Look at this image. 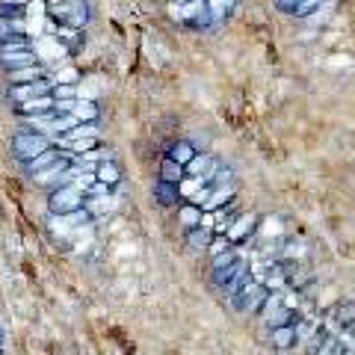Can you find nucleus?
I'll list each match as a JSON object with an SVG mask.
<instances>
[{
	"label": "nucleus",
	"mask_w": 355,
	"mask_h": 355,
	"mask_svg": "<svg viewBox=\"0 0 355 355\" xmlns=\"http://www.w3.org/2000/svg\"><path fill=\"white\" fill-rule=\"evenodd\" d=\"M166 154H169L172 160H178L181 166H190V163L196 160V154H198V151H196V146H193L190 139H175Z\"/></svg>",
	"instance_id": "obj_23"
},
{
	"label": "nucleus",
	"mask_w": 355,
	"mask_h": 355,
	"mask_svg": "<svg viewBox=\"0 0 355 355\" xmlns=\"http://www.w3.org/2000/svg\"><path fill=\"white\" fill-rule=\"evenodd\" d=\"M53 83L48 74L39 77V80H30V83H9V101L21 104V101H30L36 95H53Z\"/></svg>",
	"instance_id": "obj_8"
},
{
	"label": "nucleus",
	"mask_w": 355,
	"mask_h": 355,
	"mask_svg": "<svg viewBox=\"0 0 355 355\" xmlns=\"http://www.w3.org/2000/svg\"><path fill=\"white\" fill-rule=\"evenodd\" d=\"M53 98H77V89L71 83H57L53 86Z\"/></svg>",
	"instance_id": "obj_33"
},
{
	"label": "nucleus",
	"mask_w": 355,
	"mask_h": 355,
	"mask_svg": "<svg viewBox=\"0 0 355 355\" xmlns=\"http://www.w3.org/2000/svg\"><path fill=\"white\" fill-rule=\"evenodd\" d=\"M71 116L80 119V121H98L101 119V107H98L92 98H77L74 107H71Z\"/></svg>",
	"instance_id": "obj_24"
},
{
	"label": "nucleus",
	"mask_w": 355,
	"mask_h": 355,
	"mask_svg": "<svg viewBox=\"0 0 355 355\" xmlns=\"http://www.w3.org/2000/svg\"><path fill=\"white\" fill-rule=\"evenodd\" d=\"M240 258V249L231 243L228 249H222V252H216L214 258H210V270H219V266H228V263H234Z\"/></svg>",
	"instance_id": "obj_30"
},
{
	"label": "nucleus",
	"mask_w": 355,
	"mask_h": 355,
	"mask_svg": "<svg viewBox=\"0 0 355 355\" xmlns=\"http://www.w3.org/2000/svg\"><path fill=\"white\" fill-rule=\"evenodd\" d=\"M349 331H352V335H355V323H352V326H349Z\"/></svg>",
	"instance_id": "obj_35"
},
{
	"label": "nucleus",
	"mask_w": 355,
	"mask_h": 355,
	"mask_svg": "<svg viewBox=\"0 0 355 355\" xmlns=\"http://www.w3.org/2000/svg\"><path fill=\"white\" fill-rule=\"evenodd\" d=\"M33 62H39V57H36V48H33L30 39L0 42V69H3V71H12V69L33 65Z\"/></svg>",
	"instance_id": "obj_5"
},
{
	"label": "nucleus",
	"mask_w": 355,
	"mask_h": 355,
	"mask_svg": "<svg viewBox=\"0 0 355 355\" xmlns=\"http://www.w3.org/2000/svg\"><path fill=\"white\" fill-rule=\"evenodd\" d=\"M216 169H219V160H214L210 154H196V160H193L190 166H187V175H193V178H205V181H210Z\"/></svg>",
	"instance_id": "obj_20"
},
{
	"label": "nucleus",
	"mask_w": 355,
	"mask_h": 355,
	"mask_svg": "<svg viewBox=\"0 0 355 355\" xmlns=\"http://www.w3.org/2000/svg\"><path fill=\"white\" fill-rule=\"evenodd\" d=\"M263 323L266 329H275V326H284V323H293L296 314H293V308L284 302L282 296H270L266 299V305H263Z\"/></svg>",
	"instance_id": "obj_9"
},
{
	"label": "nucleus",
	"mask_w": 355,
	"mask_h": 355,
	"mask_svg": "<svg viewBox=\"0 0 355 355\" xmlns=\"http://www.w3.org/2000/svg\"><path fill=\"white\" fill-rule=\"evenodd\" d=\"M12 110H15L21 119L42 116V113H57V98H53V95H36V98H30V101L12 104Z\"/></svg>",
	"instance_id": "obj_11"
},
{
	"label": "nucleus",
	"mask_w": 355,
	"mask_h": 355,
	"mask_svg": "<svg viewBox=\"0 0 355 355\" xmlns=\"http://www.w3.org/2000/svg\"><path fill=\"white\" fill-rule=\"evenodd\" d=\"M254 228H258V216H254V214H240V216L228 225L225 237L234 243V246H240V243H246V240L254 234Z\"/></svg>",
	"instance_id": "obj_12"
},
{
	"label": "nucleus",
	"mask_w": 355,
	"mask_h": 355,
	"mask_svg": "<svg viewBox=\"0 0 355 355\" xmlns=\"http://www.w3.org/2000/svg\"><path fill=\"white\" fill-rule=\"evenodd\" d=\"M154 202H157L160 207H178L184 202V193H181V184H172V181H163V178H157L154 181Z\"/></svg>",
	"instance_id": "obj_13"
},
{
	"label": "nucleus",
	"mask_w": 355,
	"mask_h": 355,
	"mask_svg": "<svg viewBox=\"0 0 355 355\" xmlns=\"http://www.w3.org/2000/svg\"><path fill=\"white\" fill-rule=\"evenodd\" d=\"M92 172H95L98 181H104V184H110V187H119V184H121V178H125V172H121V166H119L113 157L98 160Z\"/></svg>",
	"instance_id": "obj_18"
},
{
	"label": "nucleus",
	"mask_w": 355,
	"mask_h": 355,
	"mask_svg": "<svg viewBox=\"0 0 355 355\" xmlns=\"http://www.w3.org/2000/svg\"><path fill=\"white\" fill-rule=\"evenodd\" d=\"M44 12L53 24L86 30L92 21V3L89 0H44Z\"/></svg>",
	"instance_id": "obj_1"
},
{
	"label": "nucleus",
	"mask_w": 355,
	"mask_h": 355,
	"mask_svg": "<svg viewBox=\"0 0 355 355\" xmlns=\"http://www.w3.org/2000/svg\"><path fill=\"white\" fill-rule=\"evenodd\" d=\"M270 343L275 349H293L299 343V329H296V320L293 323H284V326H275L270 329Z\"/></svg>",
	"instance_id": "obj_17"
},
{
	"label": "nucleus",
	"mask_w": 355,
	"mask_h": 355,
	"mask_svg": "<svg viewBox=\"0 0 355 355\" xmlns=\"http://www.w3.org/2000/svg\"><path fill=\"white\" fill-rule=\"evenodd\" d=\"M326 0H299V6H296V18H308V15H314L320 6H323Z\"/></svg>",
	"instance_id": "obj_32"
},
{
	"label": "nucleus",
	"mask_w": 355,
	"mask_h": 355,
	"mask_svg": "<svg viewBox=\"0 0 355 355\" xmlns=\"http://www.w3.org/2000/svg\"><path fill=\"white\" fill-rule=\"evenodd\" d=\"M98 139H101V125H98V121H80V125L71 128L69 133L57 137V146L71 154H86V151L98 148Z\"/></svg>",
	"instance_id": "obj_3"
},
{
	"label": "nucleus",
	"mask_w": 355,
	"mask_h": 355,
	"mask_svg": "<svg viewBox=\"0 0 355 355\" xmlns=\"http://www.w3.org/2000/svg\"><path fill=\"white\" fill-rule=\"evenodd\" d=\"M9 39H27V27L21 15H0V42Z\"/></svg>",
	"instance_id": "obj_19"
},
{
	"label": "nucleus",
	"mask_w": 355,
	"mask_h": 355,
	"mask_svg": "<svg viewBox=\"0 0 355 355\" xmlns=\"http://www.w3.org/2000/svg\"><path fill=\"white\" fill-rule=\"evenodd\" d=\"M331 317H335V323L340 329H349L355 323V302L352 299H343V302H338L335 308H331Z\"/></svg>",
	"instance_id": "obj_29"
},
{
	"label": "nucleus",
	"mask_w": 355,
	"mask_h": 355,
	"mask_svg": "<svg viewBox=\"0 0 355 355\" xmlns=\"http://www.w3.org/2000/svg\"><path fill=\"white\" fill-rule=\"evenodd\" d=\"M237 0H207V12H210V21H214V27L225 24V21L231 18V12H234Z\"/></svg>",
	"instance_id": "obj_22"
},
{
	"label": "nucleus",
	"mask_w": 355,
	"mask_h": 355,
	"mask_svg": "<svg viewBox=\"0 0 355 355\" xmlns=\"http://www.w3.org/2000/svg\"><path fill=\"white\" fill-rule=\"evenodd\" d=\"M272 3H275V9H279V12L293 15V12H296V6H299V0H272Z\"/></svg>",
	"instance_id": "obj_34"
},
{
	"label": "nucleus",
	"mask_w": 355,
	"mask_h": 355,
	"mask_svg": "<svg viewBox=\"0 0 355 355\" xmlns=\"http://www.w3.org/2000/svg\"><path fill=\"white\" fill-rule=\"evenodd\" d=\"M51 146H57V142H53V137H48V133H42V130H36V128H18V130L12 133V142H9V148H12V157H15L18 163L33 160L36 154L48 151Z\"/></svg>",
	"instance_id": "obj_2"
},
{
	"label": "nucleus",
	"mask_w": 355,
	"mask_h": 355,
	"mask_svg": "<svg viewBox=\"0 0 355 355\" xmlns=\"http://www.w3.org/2000/svg\"><path fill=\"white\" fill-rule=\"evenodd\" d=\"M157 178H163V181H172V184H181L184 178H187V166H181L178 160H172L169 154H166L163 163H160V172H157Z\"/></svg>",
	"instance_id": "obj_26"
},
{
	"label": "nucleus",
	"mask_w": 355,
	"mask_h": 355,
	"mask_svg": "<svg viewBox=\"0 0 355 355\" xmlns=\"http://www.w3.org/2000/svg\"><path fill=\"white\" fill-rule=\"evenodd\" d=\"M202 219H205V207H202V205H196V202H184V205H178V222H181L184 228H196V225H202Z\"/></svg>",
	"instance_id": "obj_21"
},
{
	"label": "nucleus",
	"mask_w": 355,
	"mask_h": 355,
	"mask_svg": "<svg viewBox=\"0 0 355 355\" xmlns=\"http://www.w3.org/2000/svg\"><path fill=\"white\" fill-rule=\"evenodd\" d=\"M246 275H249V266H246V261H243V258H237L234 263H228V266H219V270H210V279H214L216 291H222L228 299L243 287Z\"/></svg>",
	"instance_id": "obj_7"
},
{
	"label": "nucleus",
	"mask_w": 355,
	"mask_h": 355,
	"mask_svg": "<svg viewBox=\"0 0 355 355\" xmlns=\"http://www.w3.org/2000/svg\"><path fill=\"white\" fill-rule=\"evenodd\" d=\"M266 299H270V287L254 282L252 275H246V282H243L240 291L231 296V302H234V308L240 311V314H261Z\"/></svg>",
	"instance_id": "obj_4"
},
{
	"label": "nucleus",
	"mask_w": 355,
	"mask_h": 355,
	"mask_svg": "<svg viewBox=\"0 0 355 355\" xmlns=\"http://www.w3.org/2000/svg\"><path fill=\"white\" fill-rule=\"evenodd\" d=\"M214 237H216V231L210 228V225H196V228H187V249H190L193 254H202V252H207L210 249V243H214Z\"/></svg>",
	"instance_id": "obj_16"
},
{
	"label": "nucleus",
	"mask_w": 355,
	"mask_h": 355,
	"mask_svg": "<svg viewBox=\"0 0 355 355\" xmlns=\"http://www.w3.org/2000/svg\"><path fill=\"white\" fill-rule=\"evenodd\" d=\"M6 77H9V83H30V80H39V77H44V69L39 62H33V65H21V69L6 71Z\"/></svg>",
	"instance_id": "obj_27"
},
{
	"label": "nucleus",
	"mask_w": 355,
	"mask_h": 355,
	"mask_svg": "<svg viewBox=\"0 0 355 355\" xmlns=\"http://www.w3.org/2000/svg\"><path fill=\"white\" fill-rule=\"evenodd\" d=\"M83 205H86V193L74 184L51 187V193H48V210L51 214H74V210H83Z\"/></svg>",
	"instance_id": "obj_6"
},
{
	"label": "nucleus",
	"mask_w": 355,
	"mask_h": 355,
	"mask_svg": "<svg viewBox=\"0 0 355 355\" xmlns=\"http://www.w3.org/2000/svg\"><path fill=\"white\" fill-rule=\"evenodd\" d=\"M284 272H287V287H291V291H305V287L314 282V270H311L305 261L284 263Z\"/></svg>",
	"instance_id": "obj_15"
},
{
	"label": "nucleus",
	"mask_w": 355,
	"mask_h": 355,
	"mask_svg": "<svg viewBox=\"0 0 355 355\" xmlns=\"http://www.w3.org/2000/svg\"><path fill=\"white\" fill-rule=\"evenodd\" d=\"M57 42L62 44V48H69L71 53L74 51H80V44H83V30H77V27H65V24H57Z\"/></svg>",
	"instance_id": "obj_25"
},
{
	"label": "nucleus",
	"mask_w": 355,
	"mask_h": 355,
	"mask_svg": "<svg viewBox=\"0 0 355 355\" xmlns=\"http://www.w3.org/2000/svg\"><path fill=\"white\" fill-rule=\"evenodd\" d=\"M83 207H86L92 216H107L110 210L116 207L113 193H110V196H86V205H83Z\"/></svg>",
	"instance_id": "obj_28"
},
{
	"label": "nucleus",
	"mask_w": 355,
	"mask_h": 355,
	"mask_svg": "<svg viewBox=\"0 0 355 355\" xmlns=\"http://www.w3.org/2000/svg\"><path fill=\"white\" fill-rule=\"evenodd\" d=\"M33 0H0V15H21Z\"/></svg>",
	"instance_id": "obj_31"
},
{
	"label": "nucleus",
	"mask_w": 355,
	"mask_h": 355,
	"mask_svg": "<svg viewBox=\"0 0 355 355\" xmlns=\"http://www.w3.org/2000/svg\"><path fill=\"white\" fill-rule=\"evenodd\" d=\"M65 157V151L60 148V146H51L48 151H42V154H36L33 160H27V163H21L24 166V175H30V178H36V175H42V172H48V169H53L60 160Z\"/></svg>",
	"instance_id": "obj_10"
},
{
	"label": "nucleus",
	"mask_w": 355,
	"mask_h": 355,
	"mask_svg": "<svg viewBox=\"0 0 355 355\" xmlns=\"http://www.w3.org/2000/svg\"><path fill=\"white\" fill-rule=\"evenodd\" d=\"M237 198V184H222V187H214L210 184V193H207V198H205V210L207 214H214V210H219V207H225V205H231Z\"/></svg>",
	"instance_id": "obj_14"
}]
</instances>
